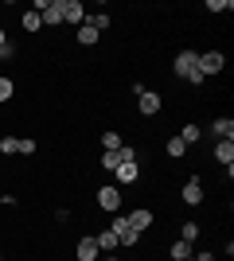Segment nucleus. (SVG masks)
I'll list each match as a JSON object with an SVG mask.
<instances>
[{
	"instance_id": "obj_1",
	"label": "nucleus",
	"mask_w": 234,
	"mask_h": 261,
	"mask_svg": "<svg viewBox=\"0 0 234 261\" xmlns=\"http://www.w3.org/2000/svg\"><path fill=\"white\" fill-rule=\"evenodd\" d=\"M172 74H176L179 82L199 86V82H203V74H199V51H179L176 59H172Z\"/></svg>"
},
{
	"instance_id": "obj_2",
	"label": "nucleus",
	"mask_w": 234,
	"mask_h": 261,
	"mask_svg": "<svg viewBox=\"0 0 234 261\" xmlns=\"http://www.w3.org/2000/svg\"><path fill=\"white\" fill-rule=\"evenodd\" d=\"M98 207L110 211V215H117V211H121V187H117V184L98 187Z\"/></svg>"
},
{
	"instance_id": "obj_3",
	"label": "nucleus",
	"mask_w": 234,
	"mask_h": 261,
	"mask_svg": "<svg viewBox=\"0 0 234 261\" xmlns=\"http://www.w3.org/2000/svg\"><path fill=\"white\" fill-rule=\"evenodd\" d=\"M226 70V55L223 51H203L199 55V74L207 78V74H223Z\"/></svg>"
},
{
	"instance_id": "obj_4",
	"label": "nucleus",
	"mask_w": 234,
	"mask_h": 261,
	"mask_svg": "<svg viewBox=\"0 0 234 261\" xmlns=\"http://www.w3.org/2000/svg\"><path fill=\"white\" fill-rule=\"evenodd\" d=\"M113 234H117V246H137V242H141V234H137V230L133 226H129V218H125V215H117V218H113Z\"/></svg>"
},
{
	"instance_id": "obj_5",
	"label": "nucleus",
	"mask_w": 234,
	"mask_h": 261,
	"mask_svg": "<svg viewBox=\"0 0 234 261\" xmlns=\"http://www.w3.org/2000/svg\"><path fill=\"white\" fill-rule=\"evenodd\" d=\"M125 218H129V226H133L137 234H145V230L156 222V211H152V207H133L129 215H125Z\"/></svg>"
},
{
	"instance_id": "obj_6",
	"label": "nucleus",
	"mask_w": 234,
	"mask_h": 261,
	"mask_svg": "<svg viewBox=\"0 0 234 261\" xmlns=\"http://www.w3.org/2000/svg\"><path fill=\"white\" fill-rule=\"evenodd\" d=\"M98 257H101V250H98V242H94V234L74 242V261H98Z\"/></svg>"
},
{
	"instance_id": "obj_7",
	"label": "nucleus",
	"mask_w": 234,
	"mask_h": 261,
	"mask_svg": "<svg viewBox=\"0 0 234 261\" xmlns=\"http://www.w3.org/2000/svg\"><path fill=\"white\" fill-rule=\"evenodd\" d=\"M160 106H164V101H160V94H156V90L137 94V109H141V117H156V113H160Z\"/></svg>"
},
{
	"instance_id": "obj_8",
	"label": "nucleus",
	"mask_w": 234,
	"mask_h": 261,
	"mask_svg": "<svg viewBox=\"0 0 234 261\" xmlns=\"http://www.w3.org/2000/svg\"><path fill=\"white\" fill-rule=\"evenodd\" d=\"M63 12H67V0H51L39 16H43V28H59L63 23Z\"/></svg>"
},
{
	"instance_id": "obj_9",
	"label": "nucleus",
	"mask_w": 234,
	"mask_h": 261,
	"mask_svg": "<svg viewBox=\"0 0 234 261\" xmlns=\"http://www.w3.org/2000/svg\"><path fill=\"white\" fill-rule=\"evenodd\" d=\"M63 23H70V28H82V23H86V4H82V0H67Z\"/></svg>"
},
{
	"instance_id": "obj_10",
	"label": "nucleus",
	"mask_w": 234,
	"mask_h": 261,
	"mask_svg": "<svg viewBox=\"0 0 234 261\" xmlns=\"http://www.w3.org/2000/svg\"><path fill=\"white\" fill-rule=\"evenodd\" d=\"M179 203H188V207H199V203H203V184H199V179H188V184H184Z\"/></svg>"
},
{
	"instance_id": "obj_11",
	"label": "nucleus",
	"mask_w": 234,
	"mask_h": 261,
	"mask_svg": "<svg viewBox=\"0 0 234 261\" xmlns=\"http://www.w3.org/2000/svg\"><path fill=\"white\" fill-rule=\"evenodd\" d=\"M113 175H117V184H137V179H141V168H137V164H117V172H113Z\"/></svg>"
},
{
	"instance_id": "obj_12",
	"label": "nucleus",
	"mask_w": 234,
	"mask_h": 261,
	"mask_svg": "<svg viewBox=\"0 0 234 261\" xmlns=\"http://www.w3.org/2000/svg\"><path fill=\"white\" fill-rule=\"evenodd\" d=\"M98 39H101V35L94 32L90 23H82V28H74V43H78V47H94V43H98Z\"/></svg>"
},
{
	"instance_id": "obj_13",
	"label": "nucleus",
	"mask_w": 234,
	"mask_h": 261,
	"mask_svg": "<svg viewBox=\"0 0 234 261\" xmlns=\"http://www.w3.org/2000/svg\"><path fill=\"white\" fill-rule=\"evenodd\" d=\"M215 160L223 164V168H230L234 164V141H219L215 144Z\"/></svg>"
},
{
	"instance_id": "obj_14",
	"label": "nucleus",
	"mask_w": 234,
	"mask_h": 261,
	"mask_svg": "<svg viewBox=\"0 0 234 261\" xmlns=\"http://www.w3.org/2000/svg\"><path fill=\"white\" fill-rule=\"evenodd\" d=\"M86 23L101 35V32H110V23H113V20H110V12H86Z\"/></svg>"
},
{
	"instance_id": "obj_15",
	"label": "nucleus",
	"mask_w": 234,
	"mask_h": 261,
	"mask_svg": "<svg viewBox=\"0 0 234 261\" xmlns=\"http://www.w3.org/2000/svg\"><path fill=\"white\" fill-rule=\"evenodd\" d=\"M164 156H168V160H184V156H188V144L179 141V137H168V144H164Z\"/></svg>"
},
{
	"instance_id": "obj_16",
	"label": "nucleus",
	"mask_w": 234,
	"mask_h": 261,
	"mask_svg": "<svg viewBox=\"0 0 234 261\" xmlns=\"http://www.w3.org/2000/svg\"><path fill=\"white\" fill-rule=\"evenodd\" d=\"M94 242H98L101 253H113V250H117V234H113V230H98V234H94Z\"/></svg>"
},
{
	"instance_id": "obj_17",
	"label": "nucleus",
	"mask_w": 234,
	"mask_h": 261,
	"mask_svg": "<svg viewBox=\"0 0 234 261\" xmlns=\"http://www.w3.org/2000/svg\"><path fill=\"white\" fill-rule=\"evenodd\" d=\"M168 253L176 261H188V257H195V250H191V242H184V238H176L172 246H168Z\"/></svg>"
},
{
	"instance_id": "obj_18",
	"label": "nucleus",
	"mask_w": 234,
	"mask_h": 261,
	"mask_svg": "<svg viewBox=\"0 0 234 261\" xmlns=\"http://www.w3.org/2000/svg\"><path fill=\"white\" fill-rule=\"evenodd\" d=\"M211 129L219 133V141H234V121H230V117H215Z\"/></svg>"
},
{
	"instance_id": "obj_19",
	"label": "nucleus",
	"mask_w": 234,
	"mask_h": 261,
	"mask_svg": "<svg viewBox=\"0 0 234 261\" xmlns=\"http://www.w3.org/2000/svg\"><path fill=\"white\" fill-rule=\"evenodd\" d=\"M20 28H23V32H32V35H35L39 28H43V16H39L35 8H32V12H23V16H20Z\"/></svg>"
},
{
	"instance_id": "obj_20",
	"label": "nucleus",
	"mask_w": 234,
	"mask_h": 261,
	"mask_svg": "<svg viewBox=\"0 0 234 261\" xmlns=\"http://www.w3.org/2000/svg\"><path fill=\"white\" fill-rule=\"evenodd\" d=\"M12 98H16V82L8 74H0V106H8Z\"/></svg>"
},
{
	"instance_id": "obj_21",
	"label": "nucleus",
	"mask_w": 234,
	"mask_h": 261,
	"mask_svg": "<svg viewBox=\"0 0 234 261\" xmlns=\"http://www.w3.org/2000/svg\"><path fill=\"white\" fill-rule=\"evenodd\" d=\"M199 137H203V133H199V125H195V121H191V125H184V129H179V141L188 144V148H191V144H199Z\"/></svg>"
},
{
	"instance_id": "obj_22",
	"label": "nucleus",
	"mask_w": 234,
	"mask_h": 261,
	"mask_svg": "<svg viewBox=\"0 0 234 261\" xmlns=\"http://www.w3.org/2000/svg\"><path fill=\"white\" fill-rule=\"evenodd\" d=\"M121 133H101V152H117V148H121Z\"/></svg>"
},
{
	"instance_id": "obj_23",
	"label": "nucleus",
	"mask_w": 234,
	"mask_h": 261,
	"mask_svg": "<svg viewBox=\"0 0 234 261\" xmlns=\"http://www.w3.org/2000/svg\"><path fill=\"white\" fill-rule=\"evenodd\" d=\"M0 156H20V137H0Z\"/></svg>"
},
{
	"instance_id": "obj_24",
	"label": "nucleus",
	"mask_w": 234,
	"mask_h": 261,
	"mask_svg": "<svg viewBox=\"0 0 234 261\" xmlns=\"http://www.w3.org/2000/svg\"><path fill=\"white\" fill-rule=\"evenodd\" d=\"M203 230H199V222H184V226H179V238L184 242H191V246H195V238H199Z\"/></svg>"
},
{
	"instance_id": "obj_25",
	"label": "nucleus",
	"mask_w": 234,
	"mask_h": 261,
	"mask_svg": "<svg viewBox=\"0 0 234 261\" xmlns=\"http://www.w3.org/2000/svg\"><path fill=\"white\" fill-rule=\"evenodd\" d=\"M117 152H101V172H117Z\"/></svg>"
},
{
	"instance_id": "obj_26",
	"label": "nucleus",
	"mask_w": 234,
	"mask_h": 261,
	"mask_svg": "<svg viewBox=\"0 0 234 261\" xmlns=\"http://www.w3.org/2000/svg\"><path fill=\"white\" fill-rule=\"evenodd\" d=\"M207 12H234L230 0H207Z\"/></svg>"
},
{
	"instance_id": "obj_27",
	"label": "nucleus",
	"mask_w": 234,
	"mask_h": 261,
	"mask_svg": "<svg viewBox=\"0 0 234 261\" xmlns=\"http://www.w3.org/2000/svg\"><path fill=\"white\" fill-rule=\"evenodd\" d=\"M35 148H39V144H35L32 137H20V156H35Z\"/></svg>"
},
{
	"instance_id": "obj_28",
	"label": "nucleus",
	"mask_w": 234,
	"mask_h": 261,
	"mask_svg": "<svg viewBox=\"0 0 234 261\" xmlns=\"http://www.w3.org/2000/svg\"><path fill=\"white\" fill-rule=\"evenodd\" d=\"M195 261H215V253H207V250H203V253H199Z\"/></svg>"
},
{
	"instance_id": "obj_29",
	"label": "nucleus",
	"mask_w": 234,
	"mask_h": 261,
	"mask_svg": "<svg viewBox=\"0 0 234 261\" xmlns=\"http://www.w3.org/2000/svg\"><path fill=\"white\" fill-rule=\"evenodd\" d=\"M0 47H8V32L4 28H0Z\"/></svg>"
},
{
	"instance_id": "obj_30",
	"label": "nucleus",
	"mask_w": 234,
	"mask_h": 261,
	"mask_svg": "<svg viewBox=\"0 0 234 261\" xmlns=\"http://www.w3.org/2000/svg\"><path fill=\"white\" fill-rule=\"evenodd\" d=\"M101 261H121V257H113V253H106V257H101Z\"/></svg>"
},
{
	"instance_id": "obj_31",
	"label": "nucleus",
	"mask_w": 234,
	"mask_h": 261,
	"mask_svg": "<svg viewBox=\"0 0 234 261\" xmlns=\"http://www.w3.org/2000/svg\"><path fill=\"white\" fill-rule=\"evenodd\" d=\"M0 261H4V253H0Z\"/></svg>"
},
{
	"instance_id": "obj_32",
	"label": "nucleus",
	"mask_w": 234,
	"mask_h": 261,
	"mask_svg": "<svg viewBox=\"0 0 234 261\" xmlns=\"http://www.w3.org/2000/svg\"><path fill=\"white\" fill-rule=\"evenodd\" d=\"M188 261H195V257H188Z\"/></svg>"
}]
</instances>
